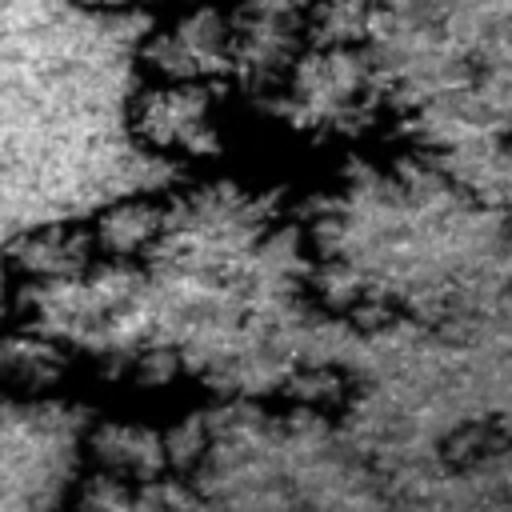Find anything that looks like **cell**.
Wrapping results in <instances>:
<instances>
[{
	"mask_svg": "<svg viewBox=\"0 0 512 512\" xmlns=\"http://www.w3.org/2000/svg\"><path fill=\"white\" fill-rule=\"evenodd\" d=\"M88 220L96 264H136L144 260L172 224V200L160 192H128L100 204Z\"/></svg>",
	"mask_w": 512,
	"mask_h": 512,
	"instance_id": "cell-6",
	"label": "cell"
},
{
	"mask_svg": "<svg viewBox=\"0 0 512 512\" xmlns=\"http://www.w3.org/2000/svg\"><path fill=\"white\" fill-rule=\"evenodd\" d=\"M84 468L104 480V484H160L164 476H172L168 464V444H164V428L148 416H100L88 432H84Z\"/></svg>",
	"mask_w": 512,
	"mask_h": 512,
	"instance_id": "cell-3",
	"label": "cell"
},
{
	"mask_svg": "<svg viewBox=\"0 0 512 512\" xmlns=\"http://www.w3.org/2000/svg\"><path fill=\"white\" fill-rule=\"evenodd\" d=\"M372 0H308L300 28L320 48H344L356 44V36L368 28Z\"/></svg>",
	"mask_w": 512,
	"mask_h": 512,
	"instance_id": "cell-7",
	"label": "cell"
},
{
	"mask_svg": "<svg viewBox=\"0 0 512 512\" xmlns=\"http://www.w3.org/2000/svg\"><path fill=\"white\" fill-rule=\"evenodd\" d=\"M128 136L164 160H208L224 144L220 84L212 80H148L128 96Z\"/></svg>",
	"mask_w": 512,
	"mask_h": 512,
	"instance_id": "cell-1",
	"label": "cell"
},
{
	"mask_svg": "<svg viewBox=\"0 0 512 512\" xmlns=\"http://www.w3.org/2000/svg\"><path fill=\"white\" fill-rule=\"evenodd\" d=\"M232 56V4L184 0L156 12V24L136 44V68L148 80H212L228 76Z\"/></svg>",
	"mask_w": 512,
	"mask_h": 512,
	"instance_id": "cell-2",
	"label": "cell"
},
{
	"mask_svg": "<svg viewBox=\"0 0 512 512\" xmlns=\"http://www.w3.org/2000/svg\"><path fill=\"white\" fill-rule=\"evenodd\" d=\"M68 4L88 16H156L172 0H68Z\"/></svg>",
	"mask_w": 512,
	"mask_h": 512,
	"instance_id": "cell-10",
	"label": "cell"
},
{
	"mask_svg": "<svg viewBox=\"0 0 512 512\" xmlns=\"http://www.w3.org/2000/svg\"><path fill=\"white\" fill-rule=\"evenodd\" d=\"M288 400L308 408V412H340L352 396V376L332 368V364H312V368H300L292 380H288Z\"/></svg>",
	"mask_w": 512,
	"mask_h": 512,
	"instance_id": "cell-8",
	"label": "cell"
},
{
	"mask_svg": "<svg viewBox=\"0 0 512 512\" xmlns=\"http://www.w3.org/2000/svg\"><path fill=\"white\" fill-rule=\"evenodd\" d=\"M80 372L76 348L32 324H0V400H52Z\"/></svg>",
	"mask_w": 512,
	"mask_h": 512,
	"instance_id": "cell-5",
	"label": "cell"
},
{
	"mask_svg": "<svg viewBox=\"0 0 512 512\" xmlns=\"http://www.w3.org/2000/svg\"><path fill=\"white\" fill-rule=\"evenodd\" d=\"M180 376H184V364L172 348H148L128 364L124 380H132V392L140 396H164L180 384Z\"/></svg>",
	"mask_w": 512,
	"mask_h": 512,
	"instance_id": "cell-9",
	"label": "cell"
},
{
	"mask_svg": "<svg viewBox=\"0 0 512 512\" xmlns=\"http://www.w3.org/2000/svg\"><path fill=\"white\" fill-rule=\"evenodd\" d=\"M0 264L16 284L28 288H52V284H76L96 268V248L88 220H48L36 228H20L4 240Z\"/></svg>",
	"mask_w": 512,
	"mask_h": 512,
	"instance_id": "cell-4",
	"label": "cell"
}]
</instances>
